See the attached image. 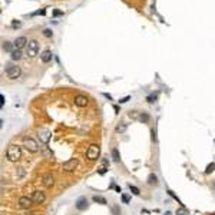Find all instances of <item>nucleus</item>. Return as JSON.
Returning a JSON list of instances; mask_svg holds the SVG:
<instances>
[{"label":"nucleus","instance_id":"24","mask_svg":"<svg viewBox=\"0 0 215 215\" xmlns=\"http://www.w3.org/2000/svg\"><path fill=\"white\" fill-rule=\"evenodd\" d=\"M129 189H131V192L133 194V195H139V194H140L139 189H138L136 187H133V185H129Z\"/></svg>","mask_w":215,"mask_h":215},{"label":"nucleus","instance_id":"1","mask_svg":"<svg viewBox=\"0 0 215 215\" xmlns=\"http://www.w3.org/2000/svg\"><path fill=\"white\" fill-rule=\"evenodd\" d=\"M6 156L10 162H17L22 158V149L19 145H9L7 151H6Z\"/></svg>","mask_w":215,"mask_h":215},{"label":"nucleus","instance_id":"34","mask_svg":"<svg viewBox=\"0 0 215 215\" xmlns=\"http://www.w3.org/2000/svg\"><path fill=\"white\" fill-rule=\"evenodd\" d=\"M210 215H215V212H212V214H210Z\"/></svg>","mask_w":215,"mask_h":215},{"label":"nucleus","instance_id":"3","mask_svg":"<svg viewBox=\"0 0 215 215\" xmlns=\"http://www.w3.org/2000/svg\"><path fill=\"white\" fill-rule=\"evenodd\" d=\"M6 75L9 79H17L20 75H22V69H20V66L17 65H7L6 67Z\"/></svg>","mask_w":215,"mask_h":215},{"label":"nucleus","instance_id":"9","mask_svg":"<svg viewBox=\"0 0 215 215\" xmlns=\"http://www.w3.org/2000/svg\"><path fill=\"white\" fill-rule=\"evenodd\" d=\"M75 105L79 108H85L88 106V98L85 95H76L75 96Z\"/></svg>","mask_w":215,"mask_h":215},{"label":"nucleus","instance_id":"10","mask_svg":"<svg viewBox=\"0 0 215 215\" xmlns=\"http://www.w3.org/2000/svg\"><path fill=\"white\" fill-rule=\"evenodd\" d=\"M75 206L79 211L86 210V208H88V199H86V196H80V198H78L76 202H75Z\"/></svg>","mask_w":215,"mask_h":215},{"label":"nucleus","instance_id":"19","mask_svg":"<svg viewBox=\"0 0 215 215\" xmlns=\"http://www.w3.org/2000/svg\"><path fill=\"white\" fill-rule=\"evenodd\" d=\"M93 201L98 202V204H102V205L106 204V199H105L103 196H100V195H93Z\"/></svg>","mask_w":215,"mask_h":215},{"label":"nucleus","instance_id":"4","mask_svg":"<svg viewBox=\"0 0 215 215\" xmlns=\"http://www.w3.org/2000/svg\"><path fill=\"white\" fill-rule=\"evenodd\" d=\"M99 154H100V148H99V145H90L88 148V151H86V158L89 159V161H96V159L99 158Z\"/></svg>","mask_w":215,"mask_h":215},{"label":"nucleus","instance_id":"25","mask_svg":"<svg viewBox=\"0 0 215 215\" xmlns=\"http://www.w3.org/2000/svg\"><path fill=\"white\" fill-rule=\"evenodd\" d=\"M43 35H45L46 38H52V36H53V32H52L50 29H46V30L43 32Z\"/></svg>","mask_w":215,"mask_h":215},{"label":"nucleus","instance_id":"11","mask_svg":"<svg viewBox=\"0 0 215 215\" xmlns=\"http://www.w3.org/2000/svg\"><path fill=\"white\" fill-rule=\"evenodd\" d=\"M27 43H29L27 39L24 38V36H20V38H17L14 40L13 45H14V49H20V50H22L24 46H27Z\"/></svg>","mask_w":215,"mask_h":215},{"label":"nucleus","instance_id":"23","mask_svg":"<svg viewBox=\"0 0 215 215\" xmlns=\"http://www.w3.org/2000/svg\"><path fill=\"white\" fill-rule=\"evenodd\" d=\"M126 131V123H119V125H118L116 126V132H125Z\"/></svg>","mask_w":215,"mask_h":215},{"label":"nucleus","instance_id":"15","mask_svg":"<svg viewBox=\"0 0 215 215\" xmlns=\"http://www.w3.org/2000/svg\"><path fill=\"white\" fill-rule=\"evenodd\" d=\"M10 56L13 60H20L22 59V50L20 49H13V52L10 53Z\"/></svg>","mask_w":215,"mask_h":215},{"label":"nucleus","instance_id":"5","mask_svg":"<svg viewBox=\"0 0 215 215\" xmlns=\"http://www.w3.org/2000/svg\"><path fill=\"white\" fill-rule=\"evenodd\" d=\"M78 159L76 158H72L69 159V161H66V162H63V165H62V169L65 171V172H73L76 168H78Z\"/></svg>","mask_w":215,"mask_h":215},{"label":"nucleus","instance_id":"7","mask_svg":"<svg viewBox=\"0 0 215 215\" xmlns=\"http://www.w3.org/2000/svg\"><path fill=\"white\" fill-rule=\"evenodd\" d=\"M32 199L35 204H43V202L46 201V195H45L43 191H35L32 195Z\"/></svg>","mask_w":215,"mask_h":215},{"label":"nucleus","instance_id":"12","mask_svg":"<svg viewBox=\"0 0 215 215\" xmlns=\"http://www.w3.org/2000/svg\"><path fill=\"white\" fill-rule=\"evenodd\" d=\"M43 185L46 188H52L55 185V178L52 173H46V175H43Z\"/></svg>","mask_w":215,"mask_h":215},{"label":"nucleus","instance_id":"31","mask_svg":"<svg viewBox=\"0 0 215 215\" xmlns=\"http://www.w3.org/2000/svg\"><path fill=\"white\" fill-rule=\"evenodd\" d=\"M59 14H63V12H59V10H55V16H59Z\"/></svg>","mask_w":215,"mask_h":215},{"label":"nucleus","instance_id":"16","mask_svg":"<svg viewBox=\"0 0 215 215\" xmlns=\"http://www.w3.org/2000/svg\"><path fill=\"white\" fill-rule=\"evenodd\" d=\"M148 184L149 185H158V177L155 173H151L149 177H148Z\"/></svg>","mask_w":215,"mask_h":215},{"label":"nucleus","instance_id":"33","mask_svg":"<svg viewBox=\"0 0 215 215\" xmlns=\"http://www.w3.org/2000/svg\"><path fill=\"white\" fill-rule=\"evenodd\" d=\"M212 189H215V179L212 181Z\"/></svg>","mask_w":215,"mask_h":215},{"label":"nucleus","instance_id":"28","mask_svg":"<svg viewBox=\"0 0 215 215\" xmlns=\"http://www.w3.org/2000/svg\"><path fill=\"white\" fill-rule=\"evenodd\" d=\"M177 214H178V215H187V211H185V210H179Z\"/></svg>","mask_w":215,"mask_h":215},{"label":"nucleus","instance_id":"13","mask_svg":"<svg viewBox=\"0 0 215 215\" xmlns=\"http://www.w3.org/2000/svg\"><path fill=\"white\" fill-rule=\"evenodd\" d=\"M39 138H40V142L47 144L49 139H50V131L49 129H42V131L39 132Z\"/></svg>","mask_w":215,"mask_h":215},{"label":"nucleus","instance_id":"26","mask_svg":"<svg viewBox=\"0 0 215 215\" xmlns=\"http://www.w3.org/2000/svg\"><path fill=\"white\" fill-rule=\"evenodd\" d=\"M129 100V96H125V98H122L121 100H119V103H125V102H128Z\"/></svg>","mask_w":215,"mask_h":215},{"label":"nucleus","instance_id":"27","mask_svg":"<svg viewBox=\"0 0 215 215\" xmlns=\"http://www.w3.org/2000/svg\"><path fill=\"white\" fill-rule=\"evenodd\" d=\"M155 99H156V96H148V102L152 103V102H155Z\"/></svg>","mask_w":215,"mask_h":215},{"label":"nucleus","instance_id":"2","mask_svg":"<svg viewBox=\"0 0 215 215\" xmlns=\"http://www.w3.org/2000/svg\"><path fill=\"white\" fill-rule=\"evenodd\" d=\"M23 146L29 151V152H32V154H36V152H39L38 142L33 139V138H30V136H24V138H23Z\"/></svg>","mask_w":215,"mask_h":215},{"label":"nucleus","instance_id":"30","mask_svg":"<svg viewBox=\"0 0 215 215\" xmlns=\"http://www.w3.org/2000/svg\"><path fill=\"white\" fill-rule=\"evenodd\" d=\"M122 199H123V202H129V198L126 195H122Z\"/></svg>","mask_w":215,"mask_h":215},{"label":"nucleus","instance_id":"20","mask_svg":"<svg viewBox=\"0 0 215 215\" xmlns=\"http://www.w3.org/2000/svg\"><path fill=\"white\" fill-rule=\"evenodd\" d=\"M214 171H215V164H214V162H211V164L208 165V166H206V169H205V173H206V175H208V173L214 172Z\"/></svg>","mask_w":215,"mask_h":215},{"label":"nucleus","instance_id":"18","mask_svg":"<svg viewBox=\"0 0 215 215\" xmlns=\"http://www.w3.org/2000/svg\"><path fill=\"white\" fill-rule=\"evenodd\" d=\"M112 159H113V162H119V161H121L119 151H118L116 148H113V149H112Z\"/></svg>","mask_w":215,"mask_h":215},{"label":"nucleus","instance_id":"22","mask_svg":"<svg viewBox=\"0 0 215 215\" xmlns=\"http://www.w3.org/2000/svg\"><path fill=\"white\" fill-rule=\"evenodd\" d=\"M139 121L148 122V121H149V115H148V113H140V115H139Z\"/></svg>","mask_w":215,"mask_h":215},{"label":"nucleus","instance_id":"8","mask_svg":"<svg viewBox=\"0 0 215 215\" xmlns=\"http://www.w3.org/2000/svg\"><path fill=\"white\" fill-rule=\"evenodd\" d=\"M32 202H33V199L29 198V196H20L19 198V206L22 210H29L32 206Z\"/></svg>","mask_w":215,"mask_h":215},{"label":"nucleus","instance_id":"6","mask_svg":"<svg viewBox=\"0 0 215 215\" xmlns=\"http://www.w3.org/2000/svg\"><path fill=\"white\" fill-rule=\"evenodd\" d=\"M26 50H27V55L30 57L38 56V53H39V43L36 42V40H30V42L27 43V46H26Z\"/></svg>","mask_w":215,"mask_h":215},{"label":"nucleus","instance_id":"17","mask_svg":"<svg viewBox=\"0 0 215 215\" xmlns=\"http://www.w3.org/2000/svg\"><path fill=\"white\" fill-rule=\"evenodd\" d=\"M13 47H14L13 43L7 42V40L3 42V50H5V52H10V53H12V52H13Z\"/></svg>","mask_w":215,"mask_h":215},{"label":"nucleus","instance_id":"29","mask_svg":"<svg viewBox=\"0 0 215 215\" xmlns=\"http://www.w3.org/2000/svg\"><path fill=\"white\" fill-rule=\"evenodd\" d=\"M0 105H2V106L5 105V96H3V95H0Z\"/></svg>","mask_w":215,"mask_h":215},{"label":"nucleus","instance_id":"14","mask_svg":"<svg viewBox=\"0 0 215 215\" xmlns=\"http://www.w3.org/2000/svg\"><path fill=\"white\" fill-rule=\"evenodd\" d=\"M40 59H42V62H45V63H47V62L52 60V52L50 50H45L40 55Z\"/></svg>","mask_w":215,"mask_h":215},{"label":"nucleus","instance_id":"21","mask_svg":"<svg viewBox=\"0 0 215 215\" xmlns=\"http://www.w3.org/2000/svg\"><path fill=\"white\" fill-rule=\"evenodd\" d=\"M112 214L113 215H121V208L115 204V205H112Z\"/></svg>","mask_w":215,"mask_h":215},{"label":"nucleus","instance_id":"32","mask_svg":"<svg viewBox=\"0 0 215 215\" xmlns=\"http://www.w3.org/2000/svg\"><path fill=\"white\" fill-rule=\"evenodd\" d=\"M152 139L156 140V135H155V131H154V129H152Z\"/></svg>","mask_w":215,"mask_h":215}]
</instances>
